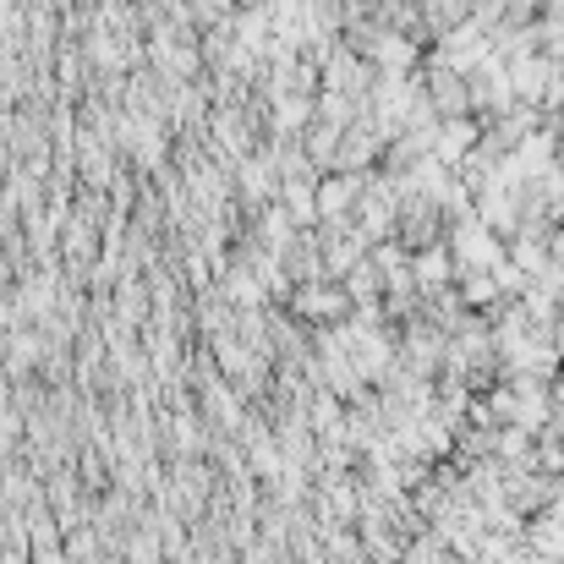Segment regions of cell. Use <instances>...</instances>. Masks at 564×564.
I'll list each match as a JSON object with an SVG mask.
<instances>
[{"mask_svg":"<svg viewBox=\"0 0 564 564\" xmlns=\"http://www.w3.org/2000/svg\"><path fill=\"white\" fill-rule=\"evenodd\" d=\"M28 554H33V564H66V549H61V543H33Z\"/></svg>","mask_w":564,"mask_h":564,"instance_id":"cell-1","label":"cell"}]
</instances>
